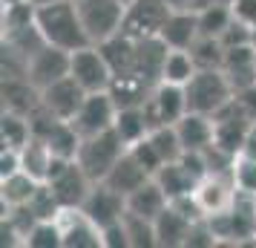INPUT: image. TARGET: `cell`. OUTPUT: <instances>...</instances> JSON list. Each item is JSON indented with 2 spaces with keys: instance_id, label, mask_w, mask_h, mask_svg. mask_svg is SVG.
I'll use <instances>...</instances> for the list:
<instances>
[{
  "instance_id": "obj_1",
  "label": "cell",
  "mask_w": 256,
  "mask_h": 248,
  "mask_svg": "<svg viewBox=\"0 0 256 248\" xmlns=\"http://www.w3.org/2000/svg\"><path fill=\"white\" fill-rule=\"evenodd\" d=\"M35 26L44 35L46 44L60 47L66 52L90 47L92 41L84 29L78 0H49V3H35Z\"/></svg>"
},
{
  "instance_id": "obj_2",
  "label": "cell",
  "mask_w": 256,
  "mask_h": 248,
  "mask_svg": "<svg viewBox=\"0 0 256 248\" xmlns=\"http://www.w3.org/2000/svg\"><path fill=\"white\" fill-rule=\"evenodd\" d=\"M187 95V113H204V116H216L222 107L233 101V84L222 67H198L193 78L184 84Z\"/></svg>"
},
{
  "instance_id": "obj_3",
  "label": "cell",
  "mask_w": 256,
  "mask_h": 248,
  "mask_svg": "<svg viewBox=\"0 0 256 248\" xmlns=\"http://www.w3.org/2000/svg\"><path fill=\"white\" fill-rule=\"evenodd\" d=\"M124 153H127V142L116 133V127H110L104 133H95V136L81 139L75 162L84 167V173L92 182H104L106 173L116 167V162Z\"/></svg>"
},
{
  "instance_id": "obj_4",
  "label": "cell",
  "mask_w": 256,
  "mask_h": 248,
  "mask_svg": "<svg viewBox=\"0 0 256 248\" xmlns=\"http://www.w3.org/2000/svg\"><path fill=\"white\" fill-rule=\"evenodd\" d=\"M84 29L92 44H104L124 29L127 0H78Z\"/></svg>"
},
{
  "instance_id": "obj_5",
  "label": "cell",
  "mask_w": 256,
  "mask_h": 248,
  "mask_svg": "<svg viewBox=\"0 0 256 248\" xmlns=\"http://www.w3.org/2000/svg\"><path fill=\"white\" fill-rule=\"evenodd\" d=\"M46 185L55 190V196H58V202L64 208H81L95 182L84 173V167L75 159L55 156L52 159V167H49Z\"/></svg>"
},
{
  "instance_id": "obj_6",
  "label": "cell",
  "mask_w": 256,
  "mask_h": 248,
  "mask_svg": "<svg viewBox=\"0 0 256 248\" xmlns=\"http://www.w3.org/2000/svg\"><path fill=\"white\" fill-rule=\"evenodd\" d=\"M70 75L81 84L86 93H104V90H110L112 81H116V75L110 70V61L104 58L101 47H95V44L78 49V52H72Z\"/></svg>"
},
{
  "instance_id": "obj_7",
  "label": "cell",
  "mask_w": 256,
  "mask_h": 248,
  "mask_svg": "<svg viewBox=\"0 0 256 248\" xmlns=\"http://www.w3.org/2000/svg\"><path fill=\"white\" fill-rule=\"evenodd\" d=\"M116 116H118V104L110 90H104V93H86L78 116L72 118V127L78 130L81 139H86V136L110 130L116 124Z\"/></svg>"
},
{
  "instance_id": "obj_8",
  "label": "cell",
  "mask_w": 256,
  "mask_h": 248,
  "mask_svg": "<svg viewBox=\"0 0 256 248\" xmlns=\"http://www.w3.org/2000/svg\"><path fill=\"white\" fill-rule=\"evenodd\" d=\"M70 64H72V52L52 47V44H44L26 58V78L35 84L38 90H44L49 84L66 78L70 75Z\"/></svg>"
},
{
  "instance_id": "obj_9",
  "label": "cell",
  "mask_w": 256,
  "mask_h": 248,
  "mask_svg": "<svg viewBox=\"0 0 256 248\" xmlns=\"http://www.w3.org/2000/svg\"><path fill=\"white\" fill-rule=\"evenodd\" d=\"M144 113H147V121H150V130L162 127V124H176L187 113L184 87L158 81V87L150 90L147 101H144Z\"/></svg>"
},
{
  "instance_id": "obj_10",
  "label": "cell",
  "mask_w": 256,
  "mask_h": 248,
  "mask_svg": "<svg viewBox=\"0 0 256 248\" xmlns=\"http://www.w3.org/2000/svg\"><path fill=\"white\" fill-rule=\"evenodd\" d=\"M81 211L98 228H106V225H116L124 219V213H127V196L118 193L116 188H110L106 182H95L86 202L81 205Z\"/></svg>"
},
{
  "instance_id": "obj_11",
  "label": "cell",
  "mask_w": 256,
  "mask_h": 248,
  "mask_svg": "<svg viewBox=\"0 0 256 248\" xmlns=\"http://www.w3.org/2000/svg\"><path fill=\"white\" fill-rule=\"evenodd\" d=\"M84 98H86V90L72 75H66V78H60V81L40 90V104L46 107L55 118H60V121H72L78 116Z\"/></svg>"
},
{
  "instance_id": "obj_12",
  "label": "cell",
  "mask_w": 256,
  "mask_h": 248,
  "mask_svg": "<svg viewBox=\"0 0 256 248\" xmlns=\"http://www.w3.org/2000/svg\"><path fill=\"white\" fill-rule=\"evenodd\" d=\"M198 208L204 216L228 211L236 196V182H233V170H222V173H208L193 190Z\"/></svg>"
},
{
  "instance_id": "obj_13",
  "label": "cell",
  "mask_w": 256,
  "mask_h": 248,
  "mask_svg": "<svg viewBox=\"0 0 256 248\" xmlns=\"http://www.w3.org/2000/svg\"><path fill=\"white\" fill-rule=\"evenodd\" d=\"M170 9V0H132V6L127 9V21L124 29L132 38H144V35H158V29L164 26Z\"/></svg>"
},
{
  "instance_id": "obj_14",
  "label": "cell",
  "mask_w": 256,
  "mask_h": 248,
  "mask_svg": "<svg viewBox=\"0 0 256 248\" xmlns=\"http://www.w3.org/2000/svg\"><path fill=\"white\" fill-rule=\"evenodd\" d=\"M58 225L64 231V248H98L101 228L81 211V208H64L58 216Z\"/></svg>"
},
{
  "instance_id": "obj_15",
  "label": "cell",
  "mask_w": 256,
  "mask_h": 248,
  "mask_svg": "<svg viewBox=\"0 0 256 248\" xmlns=\"http://www.w3.org/2000/svg\"><path fill=\"white\" fill-rule=\"evenodd\" d=\"M222 70L228 75V81L233 84L236 93H242L248 87L256 84V47L244 44V47H230L224 49V64Z\"/></svg>"
},
{
  "instance_id": "obj_16",
  "label": "cell",
  "mask_w": 256,
  "mask_h": 248,
  "mask_svg": "<svg viewBox=\"0 0 256 248\" xmlns=\"http://www.w3.org/2000/svg\"><path fill=\"white\" fill-rule=\"evenodd\" d=\"M176 133H178L184 150H198L202 153V150H208L210 144L216 142L213 116H204V113H184L176 121Z\"/></svg>"
},
{
  "instance_id": "obj_17",
  "label": "cell",
  "mask_w": 256,
  "mask_h": 248,
  "mask_svg": "<svg viewBox=\"0 0 256 248\" xmlns=\"http://www.w3.org/2000/svg\"><path fill=\"white\" fill-rule=\"evenodd\" d=\"M202 35V29H198V12H170L167 15V21L164 26L158 29V38H162L164 44L170 49H190L196 44V38Z\"/></svg>"
},
{
  "instance_id": "obj_18",
  "label": "cell",
  "mask_w": 256,
  "mask_h": 248,
  "mask_svg": "<svg viewBox=\"0 0 256 248\" xmlns=\"http://www.w3.org/2000/svg\"><path fill=\"white\" fill-rule=\"evenodd\" d=\"M150 179H152V173H150L144 165H141L136 156L130 153V147H127V153H124V156L116 162V167L106 173L104 182L110 185V188H116L118 193L130 196L132 190H138L141 185H144V182H150Z\"/></svg>"
},
{
  "instance_id": "obj_19",
  "label": "cell",
  "mask_w": 256,
  "mask_h": 248,
  "mask_svg": "<svg viewBox=\"0 0 256 248\" xmlns=\"http://www.w3.org/2000/svg\"><path fill=\"white\" fill-rule=\"evenodd\" d=\"M196 219H190L184 211H178L173 202L162 211V216L156 219V234H158V245H184L187 242V234L193 228Z\"/></svg>"
},
{
  "instance_id": "obj_20",
  "label": "cell",
  "mask_w": 256,
  "mask_h": 248,
  "mask_svg": "<svg viewBox=\"0 0 256 248\" xmlns=\"http://www.w3.org/2000/svg\"><path fill=\"white\" fill-rule=\"evenodd\" d=\"M167 205H170V199H167V193L162 190V185H158L156 179L144 182L138 190H132L127 196V211L138 213L144 219H152V222L162 216V211Z\"/></svg>"
},
{
  "instance_id": "obj_21",
  "label": "cell",
  "mask_w": 256,
  "mask_h": 248,
  "mask_svg": "<svg viewBox=\"0 0 256 248\" xmlns=\"http://www.w3.org/2000/svg\"><path fill=\"white\" fill-rule=\"evenodd\" d=\"M156 182L162 185V190L167 193V199H182V196H190L193 190H196L198 179L187 170L182 162H167V165L158 167V173H156Z\"/></svg>"
},
{
  "instance_id": "obj_22",
  "label": "cell",
  "mask_w": 256,
  "mask_h": 248,
  "mask_svg": "<svg viewBox=\"0 0 256 248\" xmlns=\"http://www.w3.org/2000/svg\"><path fill=\"white\" fill-rule=\"evenodd\" d=\"M52 159H55V153L49 150V144L44 142L40 136H32V139L20 147V170L32 173L38 182H46Z\"/></svg>"
},
{
  "instance_id": "obj_23",
  "label": "cell",
  "mask_w": 256,
  "mask_h": 248,
  "mask_svg": "<svg viewBox=\"0 0 256 248\" xmlns=\"http://www.w3.org/2000/svg\"><path fill=\"white\" fill-rule=\"evenodd\" d=\"M40 188L32 173L26 170H18V173H9L0 182V196H3V208H14V205H29V199L35 196V190Z\"/></svg>"
},
{
  "instance_id": "obj_24",
  "label": "cell",
  "mask_w": 256,
  "mask_h": 248,
  "mask_svg": "<svg viewBox=\"0 0 256 248\" xmlns=\"http://www.w3.org/2000/svg\"><path fill=\"white\" fill-rule=\"evenodd\" d=\"M116 133L130 144H136L138 139H144L150 133V121H147V113H144V104L138 107H118V116H116Z\"/></svg>"
},
{
  "instance_id": "obj_25",
  "label": "cell",
  "mask_w": 256,
  "mask_h": 248,
  "mask_svg": "<svg viewBox=\"0 0 256 248\" xmlns=\"http://www.w3.org/2000/svg\"><path fill=\"white\" fill-rule=\"evenodd\" d=\"M196 70L198 67H196V61H193V55H190V49H170L167 58H164V67H162V81L184 87L193 78Z\"/></svg>"
},
{
  "instance_id": "obj_26",
  "label": "cell",
  "mask_w": 256,
  "mask_h": 248,
  "mask_svg": "<svg viewBox=\"0 0 256 248\" xmlns=\"http://www.w3.org/2000/svg\"><path fill=\"white\" fill-rule=\"evenodd\" d=\"M0 130H3V147H14V150H20V147L32 139L29 116H20V113H12V110H3Z\"/></svg>"
},
{
  "instance_id": "obj_27",
  "label": "cell",
  "mask_w": 256,
  "mask_h": 248,
  "mask_svg": "<svg viewBox=\"0 0 256 248\" xmlns=\"http://www.w3.org/2000/svg\"><path fill=\"white\" fill-rule=\"evenodd\" d=\"M124 228L130 236V248H152L158 245V234H156V222L144 219L138 213L127 211L124 213Z\"/></svg>"
},
{
  "instance_id": "obj_28",
  "label": "cell",
  "mask_w": 256,
  "mask_h": 248,
  "mask_svg": "<svg viewBox=\"0 0 256 248\" xmlns=\"http://www.w3.org/2000/svg\"><path fill=\"white\" fill-rule=\"evenodd\" d=\"M230 21H233L230 3H213V6L198 9V29H202V35L219 38L230 26Z\"/></svg>"
},
{
  "instance_id": "obj_29",
  "label": "cell",
  "mask_w": 256,
  "mask_h": 248,
  "mask_svg": "<svg viewBox=\"0 0 256 248\" xmlns=\"http://www.w3.org/2000/svg\"><path fill=\"white\" fill-rule=\"evenodd\" d=\"M190 55L196 61V67H222L224 64V47L219 38L198 35L196 44L190 47Z\"/></svg>"
},
{
  "instance_id": "obj_30",
  "label": "cell",
  "mask_w": 256,
  "mask_h": 248,
  "mask_svg": "<svg viewBox=\"0 0 256 248\" xmlns=\"http://www.w3.org/2000/svg\"><path fill=\"white\" fill-rule=\"evenodd\" d=\"M26 245L32 248H64V231L58 219H38L35 228L26 236Z\"/></svg>"
},
{
  "instance_id": "obj_31",
  "label": "cell",
  "mask_w": 256,
  "mask_h": 248,
  "mask_svg": "<svg viewBox=\"0 0 256 248\" xmlns=\"http://www.w3.org/2000/svg\"><path fill=\"white\" fill-rule=\"evenodd\" d=\"M29 211L35 213L38 219H58L60 211H64V205L58 202L55 190L49 188L46 182H40V188L35 190V196L29 199Z\"/></svg>"
},
{
  "instance_id": "obj_32",
  "label": "cell",
  "mask_w": 256,
  "mask_h": 248,
  "mask_svg": "<svg viewBox=\"0 0 256 248\" xmlns=\"http://www.w3.org/2000/svg\"><path fill=\"white\" fill-rule=\"evenodd\" d=\"M233 182L239 190H250L256 193V156L239 153L233 159Z\"/></svg>"
},
{
  "instance_id": "obj_33",
  "label": "cell",
  "mask_w": 256,
  "mask_h": 248,
  "mask_svg": "<svg viewBox=\"0 0 256 248\" xmlns=\"http://www.w3.org/2000/svg\"><path fill=\"white\" fill-rule=\"evenodd\" d=\"M130 153L136 156V159H138L141 165H144L147 170H150L152 176H156V173H158V167L164 165V159H162V153L156 150V144H152L150 133H147L144 139H138L136 144H130Z\"/></svg>"
},
{
  "instance_id": "obj_34",
  "label": "cell",
  "mask_w": 256,
  "mask_h": 248,
  "mask_svg": "<svg viewBox=\"0 0 256 248\" xmlns=\"http://www.w3.org/2000/svg\"><path fill=\"white\" fill-rule=\"evenodd\" d=\"M101 242H104V248H130V236H127V228H124V219L116 225L101 228Z\"/></svg>"
},
{
  "instance_id": "obj_35",
  "label": "cell",
  "mask_w": 256,
  "mask_h": 248,
  "mask_svg": "<svg viewBox=\"0 0 256 248\" xmlns=\"http://www.w3.org/2000/svg\"><path fill=\"white\" fill-rule=\"evenodd\" d=\"M233 15L248 26H256V0H230Z\"/></svg>"
},
{
  "instance_id": "obj_36",
  "label": "cell",
  "mask_w": 256,
  "mask_h": 248,
  "mask_svg": "<svg viewBox=\"0 0 256 248\" xmlns=\"http://www.w3.org/2000/svg\"><path fill=\"white\" fill-rule=\"evenodd\" d=\"M254 47H256V26H254Z\"/></svg>"
}]
</instances>
